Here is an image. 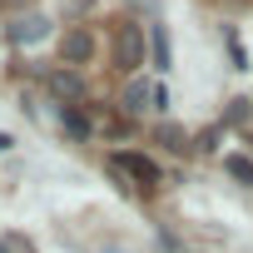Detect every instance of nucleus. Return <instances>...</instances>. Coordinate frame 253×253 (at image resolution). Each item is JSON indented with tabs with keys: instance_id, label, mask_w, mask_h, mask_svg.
Segmentation results:
<instances>
[{
	"instance_id": "1",
	"label": "nucleus",
	"mask_w": 253,
	"mask_h": 253,
	"mask_svg": "<svg viewBox=\"0 0 253 253\" xmlns=\"http://www.w3.org/2000/svg\"><path fill=\"white\" fill-rule=\"evenodd\" d=\"M144 55H149V35L134 20H119V30H114V70L119 75H139Z\"/></svg>"
},
{
	"instance_id": "2",
	"label": "nucleus",
	"mask_w": 253,
	"mask_h": 253,
	"mask_svg": "<svg viewBox=\"0 0 253 253\" xmlns=\"http://www.w3.org/2000/svg\"><path fill=\"white\" fill-rule=\"evenodd\" d=\"M109 169L114 174H124V184H159V164L149 159V154H134V149H124V154H114L109 159Z\"/></svg>"
},
{
	"instance_id": "3",
	"label": "nucleus",
	"mask_w": 253,
	"mask_h": 253,
	"mask_svg": "<svg viewBox=\"0 0 253 253\" xmlns=\"http://www.w3.org/2000/svg\"><path fill=\"white\" fill-rule=\"evenodd\" d=\"M45 89H50L60 104H75V99H84V75H80V70H70V65H60V70H50V75H45Z\"/></svg>"
},
{
	"instance_id": "4",
	"label": "nucleus",
	"mask_w": 253,
	"mask_h": 253,
	"mask_svg": "<svg viewBox=\"0 0 253 253\" xmlns=\"http://www.w3.org/2000/svg\"><path fill=\"white\" fill-rule=\"evenodd\" d=\"M60 60H65L70 70L89 65V60H94V35H89V30H70V35L60 40Z\"/></svg>"
},
{
	"instance_id": "5",
	"label": "nucleus",
	"mask_w": 253,
	"mask_h": 253,
	"mask_svg": "<svg viewBox=\"0 0 253 253\" xmlns=\"http://www.w3.org/2000/svg\"><path fill=\"white\" fill-rule=\"evenodd\" d=\"M5 35H10L15 45H35V40H45V35H50V20H45V15H25V20L5 25Z\"/></svg>"
},
{
	"instance_id": "6",
	"label": "nucleus",
	"mask_w": 253,
	"mask_h": 253,
	"mask_svg": "<svg viewBox=\"0 0 253 253\" xmlns=\"http://www.w3.org/2000/svg\"><path fill=\"white\" fill-rule=\"evenodd\" d=\"M149 104H154V84H149V80H129L119 109H124V114H139V109H149Z\"/></svg>"
},
{
	"instance_id": "7",
	"label": "nucleus",
	"mask_w": 253,
	"mask_h": 253,
	"mask_svg": "<svg viewBox=\"0 0 253 253\" xmlns=\"http://www.w3.org/2000/svg\"><path fill=\"white\" fill-rule=\"evenodd\" d=\"M149 60H154L159 70H169V60H174V50H169V30H164V25L149 30Z\"/></svg>"
},
{
	"instance_id": "8",
	"label": "nucleus",
	"mask_w": 253,
	"mask_h": 253,
	"mask_svg": "<svg viewBox=\"0 0 253 253\" xmlns=\"http://www.w3.org/2000/svg\"><path fill=\"white\" fill-rule=\"evenodd\" d=\"M60 119H65V129H70L75 139H89V114H80L75 104H60Z\"/></svg>"
},
{
	"instance_id": "9",
	"label": "nucleus",
	"mask_w": 253,
	"mask_h": 253,
	"mask_svg": "<svg viewBox=\"0 0 253 253\" xmlns=\"http://www.w3.org/2000/svg\"><path fill=\"white\" fill-rule=\"evenodd\" d=\"M228 174H233L238 184L253 189V159H248V154H228Z\"/></svg>"
},
{
	"instance_id": "10",
	"label": "nucleus",
	"mask_w": 253,
	"mask_h": 253,
	"mask_svg": "<svg viewBox=\"0 0 253 253\" xmlns=\"http://www.w3.org/2000/svg\"><path fill=\"white\" fill-rule=\"evenodd\" d=\"M228 55H233V70H243V65H248V50L238 45V35H228Z\"/></svg>"
},
{
	"instance_id": "11",
	"label": "nucleus",
	"mask_w": 253,
	"mask_h": 253,
	"mask_svg": "<svg viewBox=\"0 0 253 253\" xmlns=\"http://www.w3.org/2000/svg\"><path fill=\"white\" fill-rule=\"evenodd\" d=\"M223 119H228V124H248V104H243V99H233V104H228V114H223Z\"/></svg>"
},
{
	"instance_id": "12",
	"label": "nucleus",
	"mask_w": 253,
	"mask_h": 253,
	"mask_svg": "<svg viewBox=\"0 0 253 253\" xmlns=\"http://www.w3.org/2000/svg\"><path fill=\"white\" fill-rule=\"evenodd\" d=\"M159 139H164V144H169V149H189V144H184V134H179V129H174V124H169V129H159Z\"/></svg>"
},
{
	"instance_id": "13",
	"label": "nucleus",
	"mask_w": 253,
	"mask_h": 253,
	"mask_svg": "<svg viewBox=\"0 0 253 253\" xmlns=\"http://www.w3.org/2000/svg\"><path fill=\"white\" fill-rule=\"evenodd\" d=\"M169 104H174V99H169V84H154V104H149V109H159V114H164Z\"/></svg>"
},
{
	"instance_id": "14",
	"label": "nucleus",
	"mask_w": 253,
	"mask_h": 253,
	"mask_svg": "<svg viewBox=\"0 0 253 253\" xmlns=\"http://www.w3.org/2000/svg\"><path fill=\"white\" fill-rule=\"evenodd\" d=\"M5 149H10V134H0V154H5Z\"/></svg>"
},
{
	"instance_id": "15",
	"label": "nucleus",
	"mask_w": 253,
	"mask_h": 253,
	"mask_svg": "<svg viewBox=\"0 0 253 253\" xmlns=\"http://www.w3.org/2000/svg\"><path fill=\"white\" fill-rule=\"evenodd\" d=\"M0 5H5V0H0Z\"/></svg>"
}]
</instances>
